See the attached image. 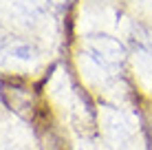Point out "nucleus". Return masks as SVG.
<instances>
[{
    "label": "nucleus",
    "mask_w": 152,
    "mask_h": 150,
    "mask_svg": "<svg viewBox=\"0 0 152 150\" xmlns=\"http://www.w3.org/2000/svg\"><path fill=\"white\" fill-rule=\"evenodd\" d=\"M132 62H134V73H137L139 84L150 93L152 91V53L141 49V51L134 53Z\"/></svg>",
    "instance_id": "4"
},
{
    "label": "nucleus",
    "mask_w": 152,
    "mask_h": 150,
    "mask_svg": "<svg viewBox=\"0 0 152 150\" xmlns=\"http://www.w3.org/2000/svg\"><path fill=\"white\" fill-rule=\"evenodd\" d=\"M99 126L104 137L108 139L113 148L117 150H139L137 139V124L132 117L115 106H102L99 108Z\"/></svg>",
    "instance_id": "1"
},
{
    "label": "nucleus",
    "mask_w": 152,
    "mask_h": 150,
    "mask_svg": "<svg viewBox=\"0 0 152 150\" xmlns=\"http://www.w3.org/2000/svg\"><path fill=\"white\" fill-rule=\"evenodd\" d=\"M33 62H35V51L31 44L22 42V40L0 44V66L2 69L20 71V69H29Z\"/></svg>",
    "instance_id": "3"
},
{
    "label": "nucleus",
    "mask_w": 152,
    "mask_h": 150,
    "mask_svg": "<svg viewBox=\"0 0 152 150\" xmlns=\"http://www.w3.org/2000/svg\"><path fill=\"white\" fill-rule=\"evenodd\" d=\"M148 2H152V0H148Z\"/></svg>",
    "instance_id": "5"
},
{
    "label": "nucleus",
    "mask_w": 152,
    "mask_h": 150,
    "mask_svg": "<svg viewBox=\"0 0 152 150\" xmlns=\"http://www.w3.org/2000/svg\"><path fill=\"white\" fill-rule=\"evenodd\" d=\"M126 58V51L121 42H117L110 35H93L86 42V64L97 73L99 80H106L113 75V71Z\"/></svg>",
    "instance_id": "2"
}]
</instances>
